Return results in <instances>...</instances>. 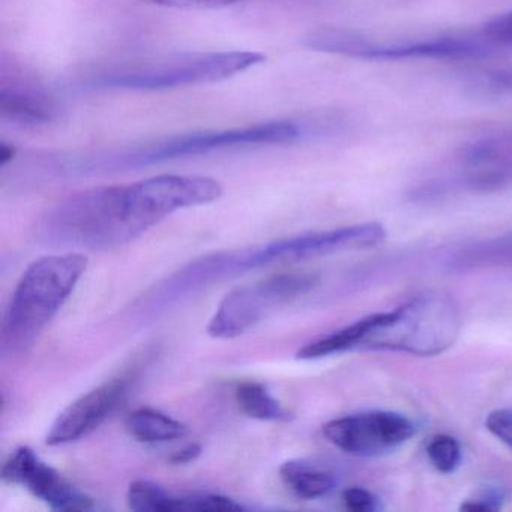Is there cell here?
Segmentation results:
<instances>
[{"mask_svg":"<svg viewBox=\"0 0 512 512\" xmlns=\"http://www.w3.org/2000/svg\"><path fill=\"white\" fill-rule=\"evenodd\" d=\"M221 196L223 185L217 179L196 175L92 188L50 209L38 224V236L56 247L110 250L139 238L176 211L208 205Z\"/></svg>","mask_w":512,"mask_h":512,"instance_id":"obj_1","label":"cell"},{"mask_svg":"<svg viewBox=\"0 0 512 512\" xmlns=\"http://www.w3.org/2000/svg\"><path fill=\"white\" fill-rule=\"evenodd\" d=\"M88 268L80 251L41 257L28 266L2 323V353H28L64 307Z\"/></svg>","mask_w":512,"mask_h":512,"instance_id":"obj_2","label":"cell"},{"mask_svg":"<svg viewBox=\"0 0 512 512\" xmlns=\"http://www.w3.org/2000/svg\"><path fill=\"white\" fill-rule=\"evenodd\" d=\"M460 310L443 293H425L394 311L367 316L364 349H386L416 356L445 352L460 334Z\"/></svg>","mask_w":512,"mask_h":512,"instance_id":"obj_3","label":"cell"},{"mask_svg":"<svg viewBox=\"0 0 512 512\" xmlns=\"http://www.w3.org/2000/svg\"><path fill=\"white\" fill-rule=\"evenodd\" d=\"M302 127L293 121H272L251 127L232 130L202 131V133L179 134L160 140L154 145L116 152L110 155L82 158L74 166L80 170L137 169L166 163L179 158L196 157L224 149L245 148V146L284 145L301 139Z\"/></svg>","mask_w":512,"mask_h":512,"instance_id":"obj_4","label":"cell"},{"mask_svg":"<svg viewBox=\"0 0 512 512\" xmlns=\"http://www.w3.org/2000/svg\"><path fill=\"white\" fill-rule=\"evenodd\" d=\"M257 52H211L176 55L110 71L89 80L88 88L106 91H167L184 86L211 85L263 64Z\"/></svg>","mask_w":512,"mask_h":512,"instance_id":"obj_5","label":"cell"},{"mask_svg":"<svg viewBox=\"0 0 512 512\" xmlns=\"http://www.w3.org/2000/svg\"><path fill=\"white\" fill-rule=\"evenodd\" d=\"M317 278L310 274H280L230 292L209 320L208 334L230 340L250 331L281 305L310 292Z\"/></svg>","mask_w":512,"mask_h":512,"instance_id":"obj_6","label":"cell"},{"mask_svg":"<svg viewBox=\"0 0 512 512\" xmlns=\"http://www.w3.org/2000/svg\"><path fill=\"white\" fill-rule=\"evenodd\" d=\"M305 46L316 52L332 53L362 61H403V59H470L485 55L484 46L460 38L416 41L380 46L349 29L319 28L305 37Z\"/></svg>","mask_w":512,"mask_h":512,"instance_id":"obj_7","label":"cell"},{"mask_svg":"<svg viewBox=\"0 0 512 512\" xmlns=\"http://www.w3.org/2000/svg\"><path fill=\"white\" fill-rule=\"evenodd\" d=\"M415 427L394 412H367L332 419L323 425V436L340 451L355 457H377L406 443Z\"/></svg>","mask_w":512,"mask_h":512,"instance_id":"obj_8","label":"cell"},{"mask_svg":"<svg viewBox=\"0 0 512 512\" xmlns=\"http://www.w3.org/2000/svg\"><path fill=\"white\" fill-rule=\"evenodd\" d=\"M2 476L8 484L22 485L52 509L88 511L94 508V499L70 484L28 446L16 449L10 455L2 467Z\"/></svg>","mask_w":512,"mask_h":512,"instance_id":"obj_9","label":"cell"},{"mask_svg":"<svg viewBox=\"0 0 512 512\" xmlns=\"http://www.w3.org/2000/svg\"><path fill=\"white\" fill-rule=\"evenodd\" d=\"M128 385L130 382L124 377L107 380L77 398L53 422L47 433V445H67L89 436L118 409L127 397Z\"/></svg>","mask_w":512,"mask_h":512,"instance_id":"obj_10","label":"cell"},{"mask_svg":"<svg viewBox=\"0 0 512 512\" xmlns=\"http://www.w3.org/2000/svg\"><path fill=\"white\" fill-rule=\"evenodd\" d=\"M0 113L4 121L38 127L50 124L58 116L52 95L29 80L4 79L0 88Z\"/></svg>","mask_w":512,"mask_h":512,"instance_id":"obj_11","label":"cell"},{"mask_svg":"<svg viewBox=\"0 0 512 512\" xmlns=\"http://www.w3.org/2000/svg\"><path fill=\"white\" fill-rule=\"evenodd\" d=\"M280 476L296 496L307 500L326 496L337 484L331 470L301 458L281 464Z\"/></svg>","mask_w":512,"mask_h":512,"instance_id":"obj_12","label":"cell"},{"mask_svg":"<svg viewBox=\"0 0 512 512\" xmlns=\"http://www.w3.org/2000/svg\"><path fill=\"white\" fill-rule=\"evenodd\" d=\"M127 430L134 439L143 443L169 442L188 434L187 425L151 407L131 412L127 418Z\"/></svg>","mask_w":512,"mask_h":512,"instance_id":"obj_13","label":"cell"},{"mask_svg":"<svg viewBox=\"0 0 512 512\" xmlns=\"http://www.w3.org/2000/svg\"><path fill=\"white\" fill-rule=\"evenodd\" d=\"M236 403L242 413L259 421L278 422L290 419V413L262 383H241L236 389Z\"/></svg>","mask_w":512,"mask_h":512,"instance_id":"obj_14","label":"cell"},{"mask_svg":"<svg viewBox=\"0 0 512 512\" xmlns=\"http://www.w3.org/2000/svg\"><path fill=\"white\" fill-rule=\"evenodd\" d=\"M503 263H512V233L485 239L464 248L452 260V268H485Z\"/></svg>","mask_w":512,"mask_h":512,"instance_id":"obj_15","label":"cell"},{"mask_svg":"<svg viewBox=\"0 0 512 512\" xmlns=\"http://www.w3.org/2000/svg\"><path fill=\"white\" fill-rule=\"evenodd\" d=\"M127 500L137 512L188 511V496H173L161 485L143 479L130 485Z\"/></svg>","mask_w":512,"mask_h":512,"instance_id":"obj_16","label":"cell"},{"mask_svg":"<svg viewBox=\"0 0 512 512\" xmlns=\"http://www.w3.org/2000/svg\"><path fill=\"white\" fill-rule=\"evenodd\" d=\"M427 455L439 472L452 473L461 463L460 443L448 434H437L428 442Z\"/></svg>","mask_w":512,"mask_h":512,"instance_id":"obj_17","label":"cell"},{"mask_svg":"<svg viewBox=\"0 0 512 512\" xmlns=\"http://www.w3.org/2000/svg\"><path fill=\"white\" fill-rule=\"evenodd\" d=\"M485 427L500 442L512 449V409H497L485 419Z\"/></svg>","mask_w":512,"mask_h":512,"instance_id":"obj_18","label":"cell"},{"mask_svg":"<svg viewBox=\"0 0 512 512\" xmlns=\"http://www.w3.org/2000/svg\"><path fill=\"white\" fill-rule=\"evenodd\" d=\"M343 502L347 509L355 512H373L379 508V499L371 491L361 487L344 490Z\"/></svg>","mask_w":512,"mask_h":512,"instance_id":"obj_19","label":"cell"},{"mask_svg":"<svg viewBox=\"0 0 512 512\" xmlns=\"http://www.w3.org/2000/svg\"><path fill=\"white\" fill-rule=\"evenodd\" d=\"M484 37L497 44L512 46V13L503 14L484 26Z\"/></svg>","mask_w":512,"mask_h":512,"instance_id":"obj_20","label":"cell"},{"mask_svg":"<svg viewBox=\"0 0 512 512\" xmlns=\"http://www.w3.org/2000/svg\"><path fill=\"white\" fill-rule=\"evenodd\" d=\"M239 0H172L179 10H205V8H223L236 4Z\"/></svg>","mask_w":512,"mask_h":512,"instance_id":"obj_21","label":"cell"},{"mask_svg":"<svg viewBox=\"0 0 512 512\" xmlns=\"http://www.w3.org/2000/svg\"><path fill=\"white\" fill-rule=\"evenodd\" d=\"M200 454H202V446L197 445V443H191V445L184 446V448L176 451L175 454L170 457V461L175 464H187L196 460Z\"/></svg>","mask_w":512,"mask_h":512,"instance_id":"obj_22","label":"cell"},{"mask_svg":"<svg viewBox=\"0 0 512 512\" xmlns=\"http://www.w3.org/2000/svg\"><path fill=\"white\" fill-rule=\"evenodd\" d=\"M14 157H16V148L7 145V143H2L0 145V166H8L14 160Z\"/></svg>","mask_w":512,"mask_h":512,"instance_id":"obj_23","label":"cell"}]
</instances>
